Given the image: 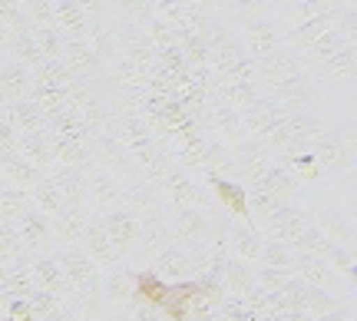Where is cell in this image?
<instances>
[{"mask_svg":"<svg viewBox=\"0 0 357 321\" xmlns=\"http://www.w3.org/2000/svg\"><path fill=\"white\" fill-rule=\"evenodd\" d=\"M119 199L126 202L123 209H129V212H136V209H153L155 206V193H153V182L149 179H132L119 193Z\"/></svg>","mask_w":357,"mask_h":321,"instance_id":"f1b7e54d","label":"cell"},{"mask_svg":"<svg viewBox=\"0 0 357 321\" xmlns=\"http://www.w3.org/2000/svg\"><path fill=\"white\" fill-rule=\"evenodd\" d=\"M10 318H17V321H40L37 311H33V305H30L26 298H17V301H10Z\"/></svg>","mask_w":357,"mask_h":321,"instance_id":"74e56055","label":"cell"},{"mask_svg":"<svg viewBox=\"0 0 357 321\" xmlns=\"http://www.w3.org/2000/svg\"><path fill=\"white\" fill-rule=\"evenodd\" d=\"M334 13H337V10H318L314 17H307L305 24H298L294 30H288V33H284V40H288L291 47H311L314 40L324 37V33L331 30Z\"/></svg>","mask_w":357,"mask_h":321,"instance_id":"ac0fdd59","label":"cell"},{"mask_svg":"<svg viewBox=\"0 0 357 321\" xmlns=\"http://www.w3.org/2000/svg\"><path fill=\"white\" fill-rule=\"evenodd\" d=\"M24 235L30 245H50L53 232H50V222H47V216L43 212H37V209H26L24 212Z\"/></svg>","mask_w":357,"mask_h":321,"instance_id":"1f68e13d","label":"cell"},{"mask_svg":"<svg viewBox=\"0 0 357 321\" xmlns=\"http://www.w3.org/2000/svg\"><path fill=\"white\" fill-rule=\"evenodd\" d=\"M33 271H37V282H40V292H47V295H70V285H66L63 271H60V265H56V258H40L37 265H33Z\"/></svg>","mask_w":357,"mask_h":321,"instance_id":"cb8c5ba5","label":"cell"},{"mask_svg":"<svg viewBox=\"0 0 357 321\" xmlns=\"http://www.w3.org/2000/svg\"><path fill=\"white\" fill-rule=\"evenodd\" d=\"M314 321H351V308L347 305H337V308L324 311V315H318Z\"/></svg>","mask_w":357,"mask_h":321,"instance_id":"ab89813d","label":"cell"},{"mask_svg":"<svg viewBox=\"0 0 357 321\" xmlns=\"http://www.w3.org/2000/svg\"><path fill=\"white\" fill-rule=\"evenodd\" d=\"M129 285H132V275L113 271V275L106 278V285H102V295L113 298V301H119V298H129V295H132V292H129Z\"/></svg>","mask_w":357,"mask_h":321,"instance_id":"8d00e7d4","label":"cell"},{"mask_svg":"<svg viewBox=\"0 0 357 321\" xmlns=\"http://www.w3.org/2000/svg\"><path fill=\"white\" fill-rule=\"evenodd\" d=\"M229 239H231V248H235L242 258H255V262H258V255H261V245H265V242H261V232H258L255 225L238 222V225H231Z\"/></svg>","mask_w":357,"mask_h":321,"instance_id":"d4e9b609","label":"cell"},{"mask_svg":"<svg viewBox=\"0 0 357 321\" xmlns=\"http://www.w3.org/2000/svg\"><path fill=\"white\" fill-rule=\"evenodd\" d=\"M86 193L93 195V202H96L100 209H109V206H116V202H119L123 186H119V179H116L113 172L93 166V169H86Z\"/></svg>","mask_w":357,"mask_h":321,"instance_id":"2e32d148","label":"cell"},{"mask_svg":"<svg viewBox=\"0 0 357 321\" xmlns=\"http://www.w3.org/2000/svg\"><path fill=\"white\" fill-rule=\"evenodd\" d=\"M33 195H37L40 212H43V216H53V218H56L60 212H63V206H66L63 193H60V189H56L50 179H43V176H40V182L33 186Z\"/></svg>","mask_w":357,"mask_h":321,"instance_id":"4dcf8cb0","label":"cell"},{"mask_svg":"<svg viewBox=\"0 0 357 321\" xmlns=\"http://www.w3.org/2000/svg\"><path fill=\"white\" fill-rule=\"evenodd\" d=\"M242 20H245V30H248V50L255 53L258 60L281 47L278 24H275L271 17H265V13H242ZM252 53H248V57H252Z\"/></svg>","mask_w":357,"mask_h":321,"instance_id":"5b68a950","label":"cell"},{"mask_svg":"<svg viewBox=\"0 0 357 321\" xmlns=\"http://www.w3.org/2000/svg\"><path fill=\"white\" fill-rule=\"evenodd\" d=\"M311 64L318 66L324 77H354L357 70V50L351 40H344L337 30H328L307 47Z\"/></svg>","mask_w":357,"mask_h":321,"instance_id":"6da1fadb","label":"cell"},{"mask_svg":"<svg viewBox=\"0 0 357 321\" xmlns=\"http://www.w3.org/2000/svg\"><path fill=\"white\" fill-rule=\"evenodd\" d=\"M159 182L166 186V193H169V199H172V206L176 209H189V206H199V202H202V189L189 179L185 169L169 166L166 176H162Z\"/></svg>","mask_w":357,"mask_h":321,"instance_id":"7c38bea8","label":"cell"},{"mask_svg":"<svg viewBox=\"0 0 357 321\" xmlns=\"http://www.w3.org/2000/svg\"><path fill=\"white\" fill-rule=\"evenodd\" d=\"M60 64H63L77 80H89L102 70V60L96 57V50L89 47V40H63Z\"/></svg>","mask_w":357,"mask_h":321,"instance_id":"52a82bcc","label":"cell"},{"mask_svg":"<svg viewBox=\"0 0 357 321\" xmlns=\"http://www.w3.org/2000/svg\"><path fill=\"white\" fill-rule=\"evenodd\" d=\"M0 20H7V24H17V30H24L26 27V17L17 7H0Z\"/></svg>","mask_w":357,"mask_h":321,"instance_id":"f35d334b","label":"cell"},{"mask_svg":"<svg viewBox=\"0 0 357 321\" xmlns=\"http://www.w3.org/2000/svg\"><path fill=\"white\" fill-rule=\"evenodd\" d=\"M20 149L26 153V163H33V166H50L53 159H56L50 146V136H43V133H24Z\"/></svg>","mask_w":357,"mask_h":321,"instance_id":"4316f807","label":"cell"},{"mask_svg":"<svg viewBox=\"0 0 357 321\" xmlns=\"http://www.w3.org/2000/svg\"><path fill=\"white\" fill-rule=\"evenodd\" d=\"M208 186L215 189L218 202L229 209V212H235L238 218H248V199H245V189L238 182L225 179V176H218V172H208Z\"/></svg>","mask_w":357,"mask_h":321,"instance_id":"d6986e66","label":"cell"},{"mask_svg":"<svg viewBox=\"0 0 357 321\" xmlns=\"http://www.w3.org/2000/svg\"><path fill=\"white\" fill-rule=\"evenodd\" d=\"M268 229L275 232V242H284V245H298L301 232L307 229L305 222V209H294L288 202H281L271 216H268Z\"/></svg>","mask_w":357,"mask_h":321,"instance_id":"9c48e42d","label":"cell"},{"mask_svg":"<svg viewBox=\"0 0 357 321\" xmlns=\"http://www.w3.org/2000/svg\"><path fill=\"white\" fill-rule=\"evenodd\" d=\"M43 321H73V311H63V308H53L50 315H47V318Z\"/></svg>","mask_w":357,"mask_h":321,"instance_id":"60d3db41","label":"cell"},{"mask_svg":"<svg viewBox=\"0 0 357 321\" xmlns=\"http://www.w3.org/2000/svg\"><path fill=\"white\" fill-rule=\"evenodd\" d=\"M294 269H301L307 285H314V288H324V285H334L337 282V275L334 269H328V262L318 255H311V252H298L294 255Z\"/></svg>","mask_w":357,"mask_h":321,"instance_id":"44dd1931","label":"cell"},{"mask_svg":"<svg viewBox=\"0 0 357 321\" xmlns=\"http://www.w3.org/2000/svg\"><path fill=\"white\" fill-rule=\"evenodd\" d=\"M252 186H261V189H268L271 195H278L281 202H284V195L294 189V179H291V176H288V172H284L281 166H271L265 176H261L258 182H252Z\"/></svg>","mask_w":357,"mask_h":321,"instance_id":"d6a6232c","label":"cell"},{"mask_svg":"<svg viewBox=\"0 0 357 321\" xmlns=\"http://www.w3.org/2000/svg\"><path fill=\"white\" fill-rule=\"evenodd\" d=\"M301 70H305V66H301V60H298V53L281 50V47L275 53H268V57L258 60V73H261V80H265L268 87H275V83L294 77V73H301Z\"/></svg>","mask_w":357,"mask_h":321,"instance_id":"5bb4252c","label":"cell"},{"mask_svg":"<svg viewBox=\"0 0 357 321\" xmlns=\"http://www.w3.org/2000/svg\"><path fill=\"white\" fill-rule=\"evenodd\" d=\"M169 229H172V239L182 242V245L208 239V222H205V212L199 206L176 209V216H172V222H169Z\"/></svg>","mask_w":357,"mask_h":321,"instance_id":"8fae6325","label":"cell"},{"mask_svg":"<svg viewBox=\"0 0 357 321\" xmlns=\"http://www.w3.org/2000/svg\"><path fill=\"white\" fill-rule=\"evenodd\" d=\"M102 229H106V235H109V242L123 252V248H129V245L139 239V216L129 212V209L116 206L102 216Z\"/></svg>","mask_w":357,"mask_h":321,"instance_id":"30bf717a","label":"cell"},{"mask_svg":"<svg viewBox=\"0 0 357 321\" xmlns=\"http://www.w3.org/2000/svg\"><path fill=\"white\" fill-rule=\"evenodd\" d=\"M212 110V123H215L229 140L235 142H242V133H245V123H242V113L235 110V106H229L225 100H215V103L208 106Z\"/></svg>","mask_w":357,"mask_h":321,"instance_id":"484cf974","label":"cell"},{"mask_svg":"<svg viewBox=\"0 0 357 321\" xmlns=\"http://www.w3.org/2000/svg\"><path fill=\"white\" fill-rule=\"evenodd\" d=\"M33 87V77L24 64H7L0 70V93L3 96H13V100H24Z\"/></svg>","mask_w":357,"mask_h":321,"instance_id":"7402d4cb","label":"cell"},{"mask_svg":"<svg viewBox=\"0 0 357 321\" xmlns=\"http://www.w3.org/2000/svg\"><path fill=\"white\" fill-rule=\"evenodd\" d=\"M3 163H7V172H10L17 182H24V186H37V182H40L37 166H33V163H26L24 156L7 153V156H3Z\"/></svg>","mask_w":357,"mask_h":321,"instance_id":"d590c367","label":"cell"},{"mask_svg":"<svg viewBox=\"0 0 357 321\" xmlns=\"http://www.w3.org/2000/svg\"><path fill=\"white\" fill-rule=\"evenodd\" d=\"M50 182L60 189V193H63L66 202H83V195H86V169L60 166L50 176Z\"/></svg>","mask_w":357,"mask_h":321,"instance_id":"ffe728a7","label":"cell"},{"mask_svg":"<svg viewBox=\"0 0 357 321\" xmlns=\"http://www.w3.org/2000/svg\"><path fill=\"white\" fill-rule=\"evenodd\" d=\"M93 159L102 163L100 169H106V172H126V176L136 172V166H132V159H129V153H126V146H123L119 136H116L113 123L96 129V136H93Z\"/></svg>","mask_w":357,"mask_h":321,"instance_id":"3957f363","label":"cell"},{"mask_svg":"<svg viewBox=\"0 0 357 321\" xmlns=\"http://www.w3.org/2000/svg\"><path fill=\"white\" fill-rule=\"evenodd\" d=\"M155 269L159 271H169L172 278H182V275H192L195 265H192V255L185 245H169L155 255Z\"/></svg>","mask_w":357,"mask_h":321,"instance_id":"603a6c76","label":"cell"},{"mask_svg":"<svg viewBox=\"0 0 357 321\" xmlns=\"http://www.w3.org/2000/svg\"><path fill=\"white\" fill-rule=\"evenodd\" d=\"M56 222H60V229H63L66 242L73 245L83 239V229H86V216H83V202H66L63 212L56 216Z\"/></svg>","mask_w":357,"mask_h":321,"instance_id":"f546056e","label":"cell"},{"mask_svg":"<svg viewBox=\"0 0 357 321\" xmlns=\"http://www.w3.org/2000/svg\"><path fill=\"white\" fill-rule=\"evenodd\" d=\"M311 156L318 159L321 172L351 169L354 166V136H351V129H324L311 146Z\"/></svg>","mask_w":357,"mask_h":321,"instance_id":"7a4b0ae2","label":"cell"},{"mask_svg":"<svg viewBox=\"0 0 357 321\" xmlns=\"http://www.w3.org/2000/svg\"><path fill=\"white\" fill-rule=\"evenodd\" d=\"M13 119L24 126V133H40L43 129V110H40L33 100H17V106H13Z\"/></svg>","mask_w":357,"mask_h":321,"instance_id":"836d02e7","label":"cell"},{"mask_svg":"<svg viewBox=\"0 0 357 321\" xmlns=\"http://www.w3.org/2000/svg\"><path fill=\"white\" fill-rule=\"evenodd\" d=\"M229 163L238 176H245V179H252V182H258L268 169L275 166L271 163V149H265L258 140H242L235 146V153L229 156Z\"/></svg>","mask_w":357,"mask_h":321,"instance_id":"277c9868","label":"cell"},{"mask_svg":"<svg viewBox=\"0 0 357 321\" xmlns=\"http://www.w3.org/2000/svg\"><path fill=\"white\" fill-rule=\"evenodd\" d=\"M83 242H86V255L93 258V262H102V265H116L119 262V248H116L113 242H109V235H106V229H102V216H93L86 218V229H83Z\"/></svg>","mask_w":357,"mask_h":321,"instance_id":"4fadbf2b","label":"cell"},{"mask_svg":"<svg viewBox=\"0 0 357 321\" xmlns=\"http://www.w3.org/2000/svg\"><path fill=\"white\" fill-rule=\"evenodd\" d=\"M298 245L305 248V252H311V255H318V258H324V262H334L337 269H344L347 275L354 271V258H351V252H347L344 245H337V242H331L328 235H321L314 225H307L305 232H301V239H298Z\"/></svg>","mask_w":357,"mask_h":321,"instance_id":"8992f818","label":"cell"},{"mask_svg":"<svg viewBox=\"0 0 357 321\" xmlns=\"http://www.w3.org/2000/svg\"><path fill=\"white\" fill-rule=\"evenodd\" d=\"M278 166L284 169V172H288L294 182H298V179H318V176H324V172H321V166H318V159H314L311 153H291V156H284Z\"/></svg>","mask_w":357,"mask_h":321,"instance_id":"83f0119b","label":"cell"},{"mask_svg":"<svg viewBox=\"0 0 357 321\" xmlns=\"http://www.w3.org/2000/svg\"><path fill=\"white\" fill-rule=\"evenodd\" d=\"M139 239L146 245V252H153V255H159L162 248L172 245V229H169L166 216L155 206L146 212V218H139Z\"/></svg>","mask_w":357,"mask_h":321,"instance_id":"9a60e30c","label":"cell"},{"mask_svg":"<svg viewBox=\"0 0 357 321\" xmlns=\"http://www.w3.org/2000/svg\"><path fill=\"white\" fill-rule=\"evenodd\" d=\"M245 199H248V216L255 212V216L268 218L275 209L281 206V199L278 195H271L268 189H261V186H252V189H245Z\"/></svg>","mask_w":357,"mask_h":321,"instance_id":"e575fe53","label":"cell"},{"mask_svg":"<svg viewBox=\"0 0 357 321\" xmlns=\"http://www.w3.org/2000/svg\"><path fill=\"white\" fill-rule=\"evenodd\" d=\"M311 222H314V229H318L321 235H328L331 242L351 245V239H354V225H351V218L341 216V212H334V209L314 206L311 209Z\"/></svg>","mask_w":357,"mask_h":321,"instance_id":"e0dca14e","label":"cell"},{"mask_svg":"<svg viewBox=\"0 0 357 321\" xmlns=\"http://www.w3.org/2000/svg\"><path fill=\"white\" fill-rule=\"evenodd\" d=\"M50 13H53V30L63 40H86L89 10L83 3H70V0L66 3H53Z\"/></svg>","mask_w":357,"mask_h":321,"instance_id":"ba28073f","label":"cell"}]
</instances>
